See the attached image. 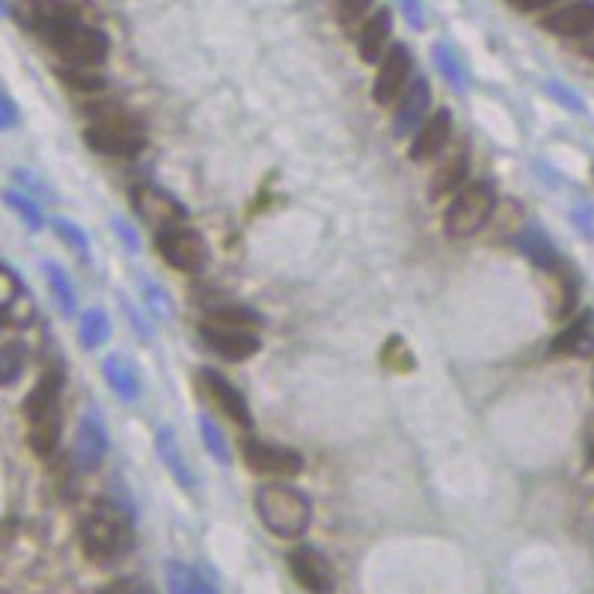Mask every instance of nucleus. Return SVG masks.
I'll return each mask as SVG.
<instances>
[{
    "label": "nucleus",
    "mask_w": 594,
    "mask_h": 594,
    "mask_svg": "<svg viewBox=\"0 0 594 594\" xmlns=\"http://www.w3.org/2000/svg\"><path fill=\"white\" fill-rule=\"evenodd\" d=\"M31 12L33 31L43 33L54 54L63 57L72 69H96L107 60L110 51L107 36L93 24L81 22L74 7L51 0V3H36Z\"/></svg>",
    "instance_id": "obj_1"
},
{
    "label": "nucleus",
    "mask_w": 594,
    "mask_h": 594,
    "mask_svg": "<svg viewBox=\"0 0 594 594\" xmlns=\"http://www.w3.org/2000/svg\"><path fill=\"white\" fill-rule=\"evenodd\" d=\"M93 122L86 126L84 140L86 146L107 155V158H138L146 148V134L140 128L138 117L128 114L126 107L119 105H98L90 107Z\"/></svg>",
    "instance_id": "obj_2"
},
{
    "label": "nucleus",
    "mask_w": 594,
    "mask_h": 594,
    "mask_svg": "<svg viewBox=\"0 0 594 594\" xmlns=\"http://www.w3.org/2000/svg\"><path fill=\"white\" fill-rule=\"evenodd\" d=\"M256 514L271 535L297 542L307 535L309 523H312V502L304 490L283 485V482H271L256 490Z\"/></svg>",
    "instance_id": "obj_3"
},
{
    "label": "nucleus",
    "mask_w": 594,
    "mask_h": 594,
    "mask_svg": "<svg viewBox=\"0 0 594 594\" xmlns=\"http://www.w3.org/2000/svg\"><path fill=\"white\" fill-rule=\"evenodd\" d=\"M81 547L93 565H114L134 550V526L117 506H98L81 526Z\"/></svg>",
    "instance_id": "obj_4"
},
{
    "label": "nucleus",
    "mask_w": 594,
    "mask_h": 594,
    "mask_svg": "<svg viewBox=\"0 0 594 594\" xmlns=\"http://www.w3.org/2000/svg\"><path fill=\"white\" fill-rule=\"evenodd\" d=\"M205 345L226 363H245L259 354L262 342L256 336L253 316L241 309H214L200 324Z\"/></svg>",
    "instance_id": "obj_5"
},
{
    "label": "nucleus",
    "mask_w": 594,
    "mask_h": 594,
    "mask_svg": "<svg viewBox=\"0 0 594 594\" xmlns=\"http://www.w3.org/2000/svg\"><path fill=\"white\" fill-rule=\"evenodd\" d=\"M497 212V191L488 181H470L452 197L445 209V233L452 238L478 235Z\"/></svg>",
    "instance_id": "obj_6"
},
{
    "label": "nucleus",
    "mask_w": 594,
    "mask_h": 594,
    "mask_svg": "<svg viewBox=\"0 0 594 594\" xmlns=\"http://www.w3.org/2000/svg\"><path fill=\"white\" fill-rule=\"evenodd\" d=\"M155 245L164 262L185 274H200L209 262V245L202 241L200 233H193L185 223H173L155 233Z\"/></svg>",
    "instance_id": "obj_7"
},
{
    "label": "nucleus",
    "mask_w": 594,
    "mask_h": 594,
    "mask_svg": "<svg viewBox=\"0 0 594 594\" xmlns=\"http://www.w3.org/2000/svg\"><path fill=\"white\" fill-rule=\"evenodd\" d=\"M241 458H245L247 467L259 473V476H297L300 467H304V458L297 455L295 449L268 443V440H259V437H245L241 440Z\"/></svg>",
    "instance_id": "obj_8"
},
{
    "label": "nucleus",
    "mask_w": 594,
    "mask_h": 594,
    "mask_svg": "<svg viewBox=\"0 0 594 594\" xmlns=\"http://www.w3.org/2000/svg\"><path fill=\"white\" fill-rule=\"evenodd\" d=\"M411 72H414V57L404 45H390L387 54L381 57V66H378V78H375V86H371V98L378 105H393L395 98H402V93L407 90V81H411Z\"/></svg>",
    "instance_id": "obj_9"
},
{
    "label": "nucleus",
    "mask_w": 594,
    "mask_h": 594,
    "mask_svg": "<svg viewBox=\"0 0 594 594\" xmlns=\"http://www.w3.org/2000/svg\"><path fill=\"white\" fill-rule=\"evenodd\" d=\"M288 571L295 577V583L307 589L309 594H333V589H336L333 565L328 562L324 553L309 547V544H300L288 553Z\"/></svg>",
    "instance_id": "obj_10"
},
{
    "label": "nucleus",
    "mask_w": 594,
    "mask_h": 594,
    "mask_svg": "<svg viewBox=\"0 0 594 594\" xmlns=\"http://www.w3.org/2000/svg\"><path fill=\"white\" fill-rule=\"evenodd\" d=\"M542 27L562 39H592L594 0H562L559 7L542 15Z\"/></svg>",
    "instance_id": "obj_11"
},
{
    "label": "nucleus",
    "mask_w": 594,
    "mask_h": 594,
    "mask_svg": "<svg viewBox=\"0 0 594 594\" xmlns=\"http://www.w3.org/2000/svg\"><path fill=\"white\" fill-rule=\"evenodd\" d=\"M197 383H200L202 393L209 395V399L217 404V411L226 414V419H233L235 425L253 423V414H250V407H247V399L241 395V390H238L233 381H226L221 371L200 369Z\"/></svg>",
    "instance_id": "obj_12"
},
{
    "label": "nucleus",
    "mask_w": 594,
    "mask_h": 594,
    "mask_svg": "<svg viewBox=\"0 0 594 594\" xmlns=\"http://www.w3.org/2000/svg\"><path fill=\"white\" fill-rule=\"evenodd\" d=\"M131 202H134V212L155 226V233L164 229V226H173V223L185 221V209L176 197H170L167 191H161L155 185H138L131 191Z\"/></svg>",
    "instance_id": "obj_13"
},
{
    "label": "nucleus",
    "mask_w": 594,
    "mask_h": 594,
    "mask_svg": "<svg viewBox=\"0 0 594 594\" xmlns=\"http://www.w3.org/2000/svg\"><path fill=\"white\" fill-rule=\"evenodd\" d=\"M452 138V114L440 107L437 114L425 119L423 126L416 128L414 140H411V158L414 161H431L437 158Z\"/></svg>",
    "instance_id": "obj_14"
},
{
    "label": "nucleus",
    "mask_w": 594,
    "mask_h": 594,
    "mask_svg": "<svg viewBox=\"0 0 594 594\" xmlns=\"http://www.w3.org/2000/svg\"><path fill=\"white\" fill-rule=\"evenodd\" d=\"M390 36H393V12L381 7V10H375L363 22L360 36H357V51L366 63H378L387 48H390Z\"/></svg>",
    "instance_id": "obj_15"
},
{
    "label": "nucleus",
    "mask_w": 594,
    "mask_h": 594,
    "mask_svg": "<svg viewBox=\"0 0 594 594\" xmlns=\"http://www.w3.org/2000/svg\"><path fill=\"white\" fill-rule=\"evenodd\" d=\"M428 102H431V90H428V81L419 78L416 84H411L402 93V107L395 114V134L399 138H411L416 134V128L425 122V110H428Z\"/></svg>",
    "instance_id": "obj_16"
},
{
    "label": "nucleus",
    "mask_w": 594,
    "mask_h": 594,
    "mask_svg": "<svg viewBox=\"0 0 594 594\" xmlns=\"http://www.w3.org/2000/svg\"><path fill=\"white\" fill-rule=\"evenodd\" d=\"M470 173V155L467 148L458 146L455 152H449L440 167H437L435 179H431V200H440V197H449V193H458L464 188Z\"/></svg>",
    "instance_id": "obj_17"
},
{
    "label": "nucleus",
    "mask_w": 594,
    "mask_h": 594,
    "mask_svg": "<svg viewBox=\"0 0 594 594\" xmlns=\"http://www.w3.org/2000/svg\"><path fill=\"white\" fill-rule=\"evenodd\" d=\"M594 345V319L589 312L577 316L571 324H565L559 330V336L553 340V354H562V357H577V354H585V351Z\"/></svg>",
    "instance_id": "obj_18"
},
{
    "label": "nucleus",
    "mask_w": 594,
    "mask_h": 594,
    "mask_svg": "<svg viewBox=\"0 0 594 594\" xmlns=\"http://www.w3.org/2000/svg\"><path fill=\"white\" fill-rule=\"evenodd\" d=\"M60 431H63V414H60V407L33 416L31 437H27L33 452H36L39 458H51L57 443H60Z\"/></svg>",
    "instance_id": "obj_19"
},
{
    "label": "nucleus",
    "mask_w": 594,
    "mask_h": 594,
    "mask_svg": "<svg viewBox=\"0 0 594 594\" xmlns=\"http://www.w3.org/2000/svg\"><path fill=\"white\" fill-rule=\"evenodd\" d=\"M60 390H63V369L51 366V369L39 378V383L33 387V393L27 395V402H24V414H27V419L45 414V411H54V407H60Z\"/></svg>",
    "instance_id": "obj_20"
},
{
    "label": "nucleus",
    "mask_w": 594,
    "mask_h": 594,
    "mask_svg": "<svg viewBox=\"0 0 594 594\" xmlns=\"http://www.w3.org/2000/svg\"><path fill=\"white\" fill-rule=\"evenodd\" d=\"M105 449L107 437L102 431V425L93 416H86L81 423V431H78V461H81V467L96 470L98 461L105 458Z\"/></svg>",
    "instance_id": "obj_21"
},
{
    "label": "nucleus",
    "mask_w": 594,
    "mask_h": 594,
    "mask_svg": "<svg viewBox=\"0 0 594 594\" xmlns=\"http://www.w3.org/2000/svg\"><path fill=\"white\" fill-rule=\"evenodd\" d=\"M167 583H170V594H217L212 585L205 583L200 573L193 571V568H188V565H170Z\"/></svg>",
    "instance_id": "obj_22"
},
{
    "label": "nucleus",
    "mask_w": 594,
    "mask_h": 594,
    "mask_svg": "<svg viewBox=\"0 0 594 594\" xmlns=\"http://www.w3.org/2000/svg\"><path fill=\"white\" fill-rule=\"evenodd\" d=\"M24 363H27V348L22 342H7L0 348V387H12L22 378Z\"/></svg>",
    "instance_id": "obj_23"
},
{
    "label": "nucleus",
    "mask_w": 594,
    "mask_h": 594,
    "mask_svg": "<svg viewBox=\"0 0 594 594\" xmlns=\"http://www.w3.org/2000/svg\"><path fill=\"white\" fill-rule=\"evenodd\" d=\"M158 452H161V458L167 461V467H170L173 476L179 478L181 485H188V488H191V485H193L191 470H188V464H185V458L179 455V449L173 445L170 431H161V435H158Z\"/></svg>",
    "instance_id": "obj_24"
},
{
    "label": "nucleus",
    "mask_w": 594,
    "mask_h": 594,
    "mask_svg": "<svg viewBox=\"0 0 594 594\" xmlns=\"http://www.w3.org/2000/svg\"><path fill=\"white\" fill-rule=\"evenodd\" d=\"M45 271H48V283H51V292H54V297H57V304H63L66 312H72L74 295H72V286L66 283L63 271H60V268H54V265H48Z\"/></svg>",
    "instance_id": "obj_25"
},
{
    "label": "nucleus",
    "mask_w": 594,
    "mask_h": 594,
    "mask_svg": "<svg viewBox=\"0 0 594 594\" xmlns=\"http://www.w3.org/2000/svg\"><path fill=\"white\" fill-rule=\"evenodd\" d=\"M98 594H155L152 585L138 580V577H119L114 583H107L105 589H98Z\"/></svg>",
    "instance_id": "obj_26"
},
{
    "label": "nucleus",
    "mask_w": 594,
    "mask_h": 594,
    "mask_svg": "<svg viewBox=\"0 0 594 594\" xmlns=\"http://www.w3.org/2000/svg\"><path fill=\"white\" fill-rule=\"evenodd\" d=\"M105 375H107V381L114 383V387H117L119 393L126 395V399H131V395H134V378H131V371L119 369L117 360L105 363Z\"/></svg>",
    "instance_id": "obj_27"
},
{
    "label": "nucleus",
    "mask_w": 594,
    "mask_h": 594,
    "mask_svg": "<svg viewBox=\"0 0 594 594\" xmlns=\"http://www.w3.org/2000/svg\"><path fill=\"white\" fill-rule=\"evenodd\" d=\"M107 336V321L102 312H90L84 319V328H81V340L86 342V345H96V342H102Z\"/></svg>",
    "instance_id": "obj_28"
},
{
    "label": "nucleus",
    "mask_w": 594,
    "mask_h": 594,
    "mask_svg": "<svg viewBox=\"0 0 594 594\" xmlns=\"http://www.w3.org/2000/svg\"><path fill=\"white\" fill-rule=\"evenodd\" d=\"M19 276L12 274L10 268H0V312L10 307L15 295H19Z\"/></svg>",
    "instance_id": "obj_29"
},
{
    "label": "nucleus",
    "mask_w": 594,
    "mask_h": 594,
    "mask_svg": "<svg viewBox=\"0 0 594 594\" xmlns=\"http://www.w3.org/2000/svg\"><path fill=\"white\" fill-rule=\"evenodd\" d=\"M7 202H10V209H15V212L22 214L24 221H27V226H33V229L43 223V217H39V209H36L31 200H24V197H19V193H10V197H7Z\"/></svg>",
    "instance_id": "obj_30"
},
{
    "label": "nucleus",
    "mask_w": 594,
    "mask_h": 594,
    "mask_svg": "<svg viewBox=\"0 0 594 594\" xmlns=\"http://www.w3.org/2000/svg\"><path fill=\"white\" fill-rule=\"evenodd\" d=\"M375 0H340V15L342 22H360L363 15L371 10Z\"/></svg>",
    "instance_id": "obj_31"
},
{
    "label": "nucleus",
    "mask_w": 594,
    "mask_h": 594,
    "mask_svg": "<svg viewBox=\"0 0 594 594\" xmlns=\"http://www.w3.org/2000/svg\"><path fill=\"white\" fill-rule=\"evenodd\" d=\"M200 431H202V437H205V443H209V449H212L214 455L221 458V461H226V449H223L221 431H217V428H214L212 419H202V423H200Z\"/></svg>",
    "instance_id": "obj_32"
},
{
    "label": "nucleus",
    "mask_w": 594,
    "mask_h": 594,
    "mask_svg": "<svg viewBox=\"0 0 594 594\" xmlns=\"http://www.w3.org/2000/svg\"><path fill=\"white\" fill-rule=\"evenodd\" d=\"M562 0H509V7H514L518 12H526V15H535V12H550L553 7H559Z\"/></svg>",
    "instance_id": "obj_33"
},
{
    "label": "nucleus",
    "mask_w": 594,
    "mask_h": 594,
    "mask_svg": "<svg viewBox=\"0 0 594 594\" xmlns=\"http://www.w3.org/2000/svg\"><path fill=\"white\" fill-rule=\"evenodd\" d=\"M57 233L63 235L66 241H69V245L78 247V250H86V238L81 233H78V229H74L72 223H57Z\"/></svg>",
    "instance_id": "obj_34"
},
{
    "label": "nucleus",
    "mask_w": 594,
    "mask_h": 594,
    "mask_svg": "<svg viewBox=\"0 0 594 594\" xmlns=\"http://www.w3.org/2000/svg\"><path fill=\"white\" fill-rule=\"evenodd\" d=\"M583 452H585V464L594 470V416H589V423H585Z\"/></svg>",
    "instance_id": "obj_35"
},
{
    "label": "nucleus",
    "mask_w": 594,
    "mask_h": 594,
    "mask_svg": "<svg viewBox=\"0 0 594 594\" xmlns=\"http://www.w3.org/2000/svg\"><path fill=\"white\" fill-rule=\"evenodd\" d=\"M12 122H15V110L0 98V128H10Z\"/></svg>",
    "instance_id": "obj_36"
},
{
    "label": "nucleus",
    "mask_w": 594,
    "mask_h": 594,
    "mask_svg": "<svg viewBox=\"0 0 594 594\" xmlns=\"http://www.w3.org/2000/svg\"><path fill=\"white\" fill-rule=\"evenodd\" d=\"M585 54H589V57L594 60V39H589V43H585Z\"/></svg>",
    "instance_id": "obj_37"
}]
</instances>
